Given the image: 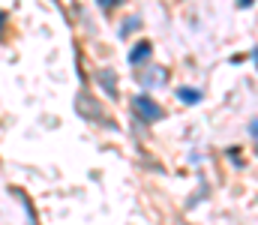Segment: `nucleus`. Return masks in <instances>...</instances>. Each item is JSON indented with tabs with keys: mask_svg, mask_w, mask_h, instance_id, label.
<instances>
[{
	"mask_svg": "<svg viewBox=\"0 0 258 225\" xmlns=\"http://www.w3.org/2000/svg\"><path fill=\"white\" fill-rule=\"evenodd\" d=\"M180 99H189V102H198V99H201V93H198V90H189V87H186V90L180 87Z\"/></svg>",
	"mask_w": 258,
	"mask_h": 225,
	"instance_id": "obj_3",
	"label": "nucleus"
},
{
	"mask_svg": "<svg viewBox=\"0 0 258 225\" xmlns=\"http://www.w3.org/2000/svg\"><path fill=\"white\" fill-rule=\"evenodd\" d=\"M135 108H138V111H141L147 120H156V117L162 114V111L153 105V99H147V96H138V99H135Z\"/></svg>",
	"mask_w": 258,
	"mask_h": 225,
	"instance_id": "obj_1",
	"label": "nucleus"
},
{
	"mask_svg": "<svg viewBox=\"0 0 258 225\" xmlns=\"http://www.w3.org/2000/svg\"><path fill=\"white\" fill-rule=\"evenodd\" d=\"M147 57H150V42H141V45H138V48H132V54H129V60H132V63H144Z\"/></svg>",
	"mask_w": 258,
	"mask_h": 225,
	"instance_id": "obj_2",
	"label": "nucleus"
},
{
	"mask_svg": "<svg viewBox=\"0 0 258 225\" xmlns=\"http://www.w3.org/2000/svg\"><path fill=\"white\" fill-rule=\"evenodd\" d=\"M246 3H249V0H240V6H246Z\"/></svg>",
	"mask_w": 258,
	"mask_h": 225,
	"instance_id": "obj_5",
	"label": "nucleus"
},
{
	"mask_svg": "<svg viewBox=\"0 0 258 225\" xmlns=\"http://www.w3.org/2000/svg\"><path fill=\"white\" fill-rule=\"evenodd\" d=\"M3 24H6V15H3V12H0V27H3ZM0 33H3V30H0Z\"/></svg>",
	"mask_w": 258,
	"mask_h": 225,
	"instance_id": "obj_4",
	"label": "nucleus"
}]
</instances>
